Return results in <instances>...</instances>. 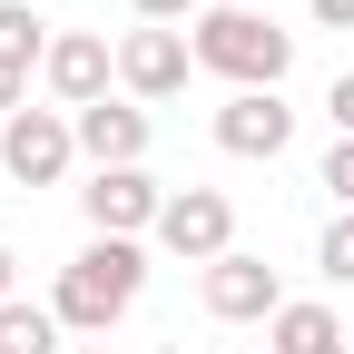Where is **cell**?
<instances>
[{"instance_id":"6da1fadb","label":"cell","mask_w":354,"mask_h":354,"mask_svg":"<svg viewBox=\"0 0 354 354\" xmlns=\"http://www.w3.org/2000/svg\"><path fill=\"white\" fill-rule=\"evenodd\" d=\"M138 295H148V246H138V236H88V246L59 266L50 315H59L69 335H88V344H99V335H109Z\"/></svg>"},{"instance_id":"7a4b0ae2","label":"cell","mask_w":354,"mask_h":354,"mask_svg":"<svg viewBox=\"0 0 354 354\" xmlns=\"http://www.w3.org/2000/svg\"><path fill=\"white\" fill-rule=\"evenodd\" d=\"M187 50H197L207 79H227V88H286V69H295V30H276L266 10H197Z\"/></svg>"},{"instance_id":"3957f363","label":"cell","mask_w":354,"mask_h":354,"mask_svg":"<svg viewBox=\"0 0 354 354\" xmlns=\"http://www.w3.org/2000/svg\"><path fill=\"white\" fill-rule=\"evenodd\" d=\"M0 167L20 177V187H59V177L79 167V118H69V109H20V118H0Z\"/></svg>"},{"instance_id":"277c9868","label":"cell","mask_w":354,"mask_h":354,"mask_svg":"<svg viewBox=\"0 0 354 354\" xmlns=\"http://www.w3.org/2000/svg\"><path fill=\"white\" fill-rule=\"evenodd\" d=\"M79 216H88V236H158V216H167V187L148 167H88V187H79Z\"/></svg>"},{"instance_id":"5b68a950","label":"cell","mask_w":354,"mask_h":354,"mask_svg":"<svg viewBox=\"0 0 354 354\" xmlns=\"http://www.w3.org/2000/svg\"><path fill=\"white\" fill-rule=\"evenodd\" d=\"M158 246L177 256V266H207L216 256H236V207L216 197V187H167V216H158Z\"/></svg>"},{"instance_id":"8992f818","label":"cell","mask_w":354,"mask_h":354,"mask_svg":"<svg viewBox=\"0 0 354 354\" xmlns=\"http://www.w3.org/2000/svg\"><path fill=\"white\" fill-rule=\"evenodd\" d=\"M197 295H207L216 325H276V315H286V276H276L266 256H246V246L216 256L207 276H197Z\"/></svg>"},{"instance_id":"52a82bcc","label":"cell","mask_w":354,"mask_h":354,"mask_svg":"<svg viewBox=\"0 0 354 354\" xmlns=\"http://www.w3.org/2000/svg\"><path fill=\"white\" fill-rule=\"evenodd\" d=\"M39 88L79 118V109H99V99H118V50L99 30H59L50 39V59H39Z\"/></svg>"},{"instance_id":"ba28073f","label":"cell","mask_w":354,"mask_h":354,"mask_svg":"<svg viewBox=\"0 0 354 354\" xmlns=\"http://www.w3.org/2000/svg\"><path fill=\"white\" fill-rule=\"evenodd\" d=\"M187 69H197L187 30H128V39H118V99H138V109L177 99V88H187Z\"/></svg>"},{"instance_id":"9c48e42d","label":"cell","mask_w":354,"mask_h":354,"mask_svg":"<svg viewBox=\"0 0 354 354\" xmlns=\"http://www.w3.org/2000/svg\"><path fill=\"white\" fill-rule=\"evenodd\" d=\"M216 148H227V158H286V148H295L286 88H227V109H216Z\"/></svg>"},{"instance_id":"30bf717a","label":"cell","mask_w":354,"mask_h":354,"mask_svg":"<svg viewBox=\"0 0 354 354\" xmlns=\"http://www.w3.org/2000/svg\"><path fill=\"white\" fill-rule=\"evenodd\" d=\"M148 138H158V118H148L138 99H99V109H79V158H88V167H138Z\"/></svg>"},{"instance_id":"8fae6325","label":"cell","mask_w":354,"mask_h":354,"mask_svg":"<svg viewBox=\"0 0 354 354\" xmlns=\"http://www.w3.org/2000/svg\"><path fill=\"white\" fill-rule=\"evenodd\" d=\"M344 344V325H335V305H315V295H286V315L266 325V354H335Z\"/></svg>"},{"instance_id":"7c38bea8","label":"cell","mask_w":354,"mask_h":354,"mask_svg":"<svg viewBox=\"0 0 354 354\" xmlns=\"http://www.w3.org/2000/svg\"><path fill=\"white\" fill-rule=\"evenodd\" d=\"M0 354H69V325L50 315V305L10 295V305H0Z\"/></svg>"},{"instance_id":"4fadbf2b","label":"cell","mask_w":354,"mask_h":354,"mask_svg":"<svg viewBox=\"0 0 354 354\" xmlns=\"http://www.w3.org/2000/svg\"><path fill=\"white\" fill-rule=\"evenodd\" d=\"M50 20H39L30 10V0H0V59H20V69H39V59H50Z\"/></svg>"},{"instance_id":"5bb4252c","label":"cell","mask_w":354,"mask_h":354,"mask_svg":"<svg viewBox=\"0 0 354 354\" xmlns=\"http://www.w3.org/2000/svg\"><path fill=\"white\" fill-rule=\"evenodd\" d=\"M315 266H325L335 286H354V207H335V227L315 236Z\"/></svg>"},{"instance_id":"9a60e30c","label":"cell","mask_w":354,"mask_h":354,"mask_svg":"<svg viewBox=\"0 0 354 354\" xmlns=\"http://www.w3.org/2000/svg\"><path fill=\"white\" fill-rule=\"evenodd\" d=\"M315 187H325L335 207H354V138H335V148H325V167H315Z\"/></svg>"},{"instance_id":"2e32d148","label":"cell","mask_w":354,"mask_h":354,"mask_svg":"<svg viewBox=\"0 0 354 354\" xmlns=\"http://www.w3.org/2000/svg\"><path fill=\"white\" fill-rule=\"evenodd\" d=\"M325 118H335V138H354V69H335V88H325Z\"/></svg>"},{"instance_id":"e0dca14e","label":"cell","mask_w":354,"mask_h":354,"mask_svg":"<svg viewBox=\"0 0 354 354\" xmlns=\"http://www.w3.org/2000/svg\"><path fill=\"white\" fill-rule=\"evenodd\" d=\"M128 10H138L148 30H177V20H187V10H207V0H128Z\"/></svg>"},{"instance_id":"ac0fdd59","label":"cell","mask_w":354,"mask_h":354,"mask_svg":"<svg viewBox=\"0 0 354 354\" xmlns=\"http://www.w3.org/2000/svg\"><path fill=\"white\" fill-rule=\"evenodd\" d=\"M20 109H30V69H20V59H0V118H20Z\"/></svg>"},{"instance_id":"d6986e66","label":"cell","mask_w":354,"mask_h":354,"mask_svg":"<svg viewBox=\"0 0 354 354\" xmlns=\"http://www.w3.org/2000/svg\"><path fill=\"white\" fill-rule=\"evenodd\" d=\"M315 10V30H354V0H305Z\"/></svg>"},{"instance_id":"ffe728a7","label":"cell","mask_w":354,"mask_h":354,"mask_svg":"<svg viewBox=\"0 0 354 354\" xmlns=\"http://www.w3.org/2000/svg\"><path fill=\"white\" fill-rule=\"evenodd\" d=\"M10 295H20V256L0 246V305H10Z\"/></svg>"},{"instance_id":"44dd1931","label":"cell","mask_w":354,"mask_h":354,"mask_svg":"<svg viewBox=\"0 0 354 354\" xmlns=\"http://www.w3.org/2000/svg\"><path fill=\"white\" fill-rule=\"evenodd\" d=\"M207 10H256V0H207Z\"/></svg>"},{"instance_id":"7402d4cb","label":"cell","mask_w":354,"mask_h":354,"mask_svg":"<svg viewBox=\"0 0 354 354\" xmlns=\"http://www.w3.org/2000/svg\"><path fill=\"white\" fill-rule=\"evenodd\" d=\"M148 354H187V344H148Z\"/></svg>"},{"instance_id":"603a6c76","label":"cell","mask_w":354,"mask_h":354,"mask_svg":"<svg viewBox=\"0 0 354 354\" xmlns=\"http://www.w3.org/2000/svg\"><path fill=\"white\" fill-rule=\"evenodd\" d=\"M69 354H109V344H69Z\"/></svg>"},{"instance_id":"cb8c5ba5","label":"cell","mask_w":354,"mask_h":354,"mask_svg":"<svg viewBox=\"0 0 354 354\" xmlns=\"http://www.w3.org/2000/svg\"><path fill=\"white\" fill-rule=\"evenodd\" d=\"M246 354H266V344H246Z\"/></svg>"},{"instance_id":"d4e9b609","label":"cell","mask_w":354,"mask_h":354,"mask_svg":"<svg viewBox=\"0 0 354 354\" xmlns=\"http://www.w3.org/2000/svg\"><path fill=\"white\" fill-rule=\"evenodd\" d=\"M335 354H344V344H335Z\"/></svg>"}]
</instances>
